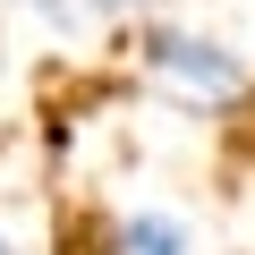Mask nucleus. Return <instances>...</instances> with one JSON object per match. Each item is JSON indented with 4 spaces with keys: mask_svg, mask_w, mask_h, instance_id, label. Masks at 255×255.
Masks as SVG:
<instances>
[{
    "mask_svg": "<svg viewBox=\"0 0 255 255\" xmlns=\"http://www.w3.org/2000/svg\"><path fill=\"white\" fill-rule=\"evenodd\" d=\"M136 60H145V77H162L170 94H187L196 111H230L255 77H247V60L230 51V43H213V34H187V26H136Z\"/></svg>",
    "mask_w": 255,
    "mask_h": 255,
    "instance_id": "nucleus-1",
    "label": "nucleus"
},
{
    "mask_svg": "<svg viewBox=\"0 0 255 255\" xmlns=\"http://www.w3.org/2000/svg\"><path fill=\"white\" fill-rule=\"evenodd\" d=\"M102 247L111 255H187V221L179 213H119V221H102Z\"/></svg>",
    "mask_w": 255,
    "mask_h": 255,
    "instance_id": "nucleus-2",
    "label": "nucleus"
},
{
    "mask_svg": "<svg viewBox=\"0 0 255 255\" xmlns=\"http://www.w3.org/2000/svg\"><path fill=\"white\" fill-rule=\"evenodd\" d=\"M60 255H111V247H102V230H85V221L60 213Z\"/></svg>",
    "mask_w": 255,
    "mask_h": 255,
    "instance_id": "nucleus-3",
    "label": "nucleus"
},
{
    "mask_svg": "<svg viewBox=\"0 0 255 255\" xmlns=\"http://www.w3.org/2000/svg\"><path fill=\"white\" fill-rule=\"evenodd\" d=\"M0 255H17V247H9V230H0Z\"/></svg>",
    "mask_w": 255,
    "mask_h": 255,
    "instance_id": "nucleus-4",
    "label": "nucleus"
}]
</instances>
